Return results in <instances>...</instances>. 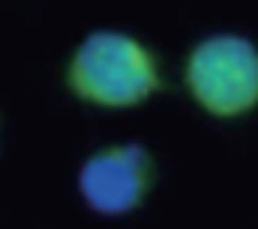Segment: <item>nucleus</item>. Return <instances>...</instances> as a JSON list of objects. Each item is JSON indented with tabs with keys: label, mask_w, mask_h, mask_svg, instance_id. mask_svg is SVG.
Listing matches in <instances>:
<instances>
[{
	"label": "nucleus",
	"mask_w": 258,
	"mask_h": 229,
	"mask_svg": "<svg viewBox=\"0 0 258 229\" xmlns=\"http://www.w3.org/2000/svg\"><path fill=\"white\" fill-rule=\"evenodd\" d=\"M157 167L141 144H114L92 154L79 170V190L101 216H121L144 203Z\"/></svg>",
	"instance_id": "obj_3"
},
{
	"label": "nucleus",
	"mask_w": 258,
	"mask_h": 229,
	"mask_svg": "<svg viewBox=\"0 0 258 229\" xmlns=\"http://www.w3.org/2000/svg\"><path fill=\"white\" fill-rule=\"evenodd\" d=\"M186 89L209 115L239 118L258 105V46L245 36H209L186 59Z\"/></svg>",
	"instance_id": "obj_2"
},
{
	"label": "nucleus",
	"mask_w": 258,
	"mask_h": 229,
	"mask_svg": "<svg viewBox=\"0 0 258 229\" xmlns=\"http://www.w3.org/2000/svg\"><path fill=\"white\" fill-rule=\"evenodd\" d=\"M66 85L82 102L131 108L160 92L157 56L118 30L88 33L66 69Z\"/></svg>",
	"instance_id": "obj_1"
}]
</instances>
